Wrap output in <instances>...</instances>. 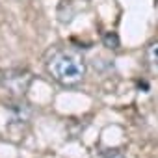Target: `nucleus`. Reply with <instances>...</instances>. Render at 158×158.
<instances>
[{"label":"nucleus","instance_id":"obj_1","mask_svg":"<svg viewBox=\"0 0 158 158\" xmlns=\"http://www.w3.org/2000/svg\"><path fill=\"white\" fill-rule=\"evenodd\" d=\"M47 71L61 86H76L86 76V60L76 48H56L47 60Z\"/></svg>","mask_w":158,"mask_h":158},{"label":"nucleus","instance_id":"obj_2","mask_svg":"<svg viewBox=\"0 0 158 158\" xmlns=\"http://www.w3.org/2000/svg\"><path fill=\"white\" fill-rule=\"evenodd\" d=\"M30 84H32V73L24 69H11L0 76V88L13 99H23Z\"/></svg>","mask_w":158,"mask_h":158},{"label":"nucleus","instance_id":"obj_3","mask_svg":"<svg viewBox=\"0 0 158 158\" xmlns=\"http://www.w3.org/2000/svg\"><path fill=\"white\" fill-rule=\"evenodd\" d=\"M145 60H147L149 69H151L154 74H158V41H154V43H151V45L147 47V50H145Z\"/></svg>","mask_w":158,"mask_h":158},{"label":"nucleus","instance_id":"obj_4","mask_svg":"<svg viewBox=\"0 0 158 158\" xmlns=\"http://www.w3.org/2000/svg\"><path fill=\"white\" fill-rule=\"evenodd\" d=\"M104 45L108 47V48H119V37L114 34V32H108L106 35H104Z\"/></svg>","mask_w":158,"mask_h":158},{"label":"nucleus","instance_id":"obj_5","mask_svg":"<svg viewBox=\"0 0 158 158\" xmlns=\"http://www.w3.org/2000/svg\"><path fill=\"white\" fill-rule=\"evenodd\" d=\"M104 158H123V154H121L119 151H112V152L104 154Z\"/></svg>","mask_w":158,"mask_h":158}]
</instances>
